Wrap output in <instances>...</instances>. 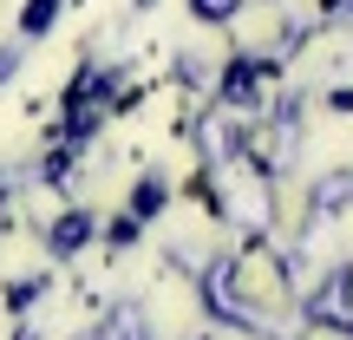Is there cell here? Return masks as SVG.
I'll use <instances>...</instances> for the list:
<instances>
[{
  "instance_id": "cell-1",
  "label": "cell",
  "mask_w": 353,
  "mask_h": 340,
  "mask_svg": "<svg viewBox=\"0 0 353 340\" xmlns=\"http://www.w3.org/2000/svg\"><path fill=\"white\" fill-rule=\"evenodd\" d=\"M164 203H170V183H164L157 170H151V177H144L138 190H131V223H144V216H157Z\"/></svg>"
},
{
  "instance_id": "cell-2",
  "label": "cell",
  "mask_w": 353,
  "mask_h": 340,
  "mask_svg": "<svg viewBox=\"0 0 353 340\" xmlns=\"http://www.w3.org/2000/svg\"><path fill=\"white\" fill-rule=\"evenodd\" d=\"M85 236H92V210H65L59 223H52V249H59V255H72Z\"/></svg>"
},
{
  "instance_id": "cell-3",
  "label": "cell",
  "mask_w": 353,
  "mask_h": 340,
  "mask_svg": "<svg viewBox=\"0 0 353 340\" xmlns=\"http://www.w3.org/2000/svg\"><path fill=\"white\" fill-rule=\"evenodd\" d=\"M52 13H59V0H33V7L20 13V26H26V33H46V26H52Z\"/></svg>"
},
{
  "instance_id": "cell-4",
  "label": "cell",
  "mask_w": 353,
  "mask_h": 340,
  "mask_svg": "<svg viewBox=\"0 0 353 340\" xmlns=\"http://www.w3.org/2000/svg\"><path fill=\"white\" fill-rule=\"evenodd\" d=\"M190 7H196V20H229L236 0H190Z\"/></svg>"
},
{
  "instance_id": "cell-5",
  "label": "cell",
  "mask_w": 353,
  "mask_h": 340,
  "mask_svg": "<svg viewBox=\"0 0 353 340\" xmlns=\"http://www.w3.org/2000/svg\"><path fill=\"white\" fill-rule=\"evenodd\" d=\"M138 7H151V0H138Z\"/></svg>"
}]
</instances>
